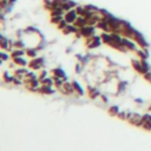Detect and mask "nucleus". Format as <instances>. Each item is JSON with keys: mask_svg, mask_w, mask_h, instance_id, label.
<instances>
[{"mask_svg": "<svg viewBox=\"0 0 151 151\" xmlns=\"http://www.w3.org/2000/svg\"><path fill=\"white\" fill-rule=\"evenodd\" d=\"M136 53L140 58V60H148V57H149L148 48H138L136 51Z\"/></svg>", "mask_w": 151, "mask_h": 151, "instance_id": "obj_14", "label": "nucleus"}, {"mask_svg": "<svg viewBox=\"0 0 151 151\" xmlns=\"http://www.w3.org/2000/svg\"><path fill=\"white\" fill-rule=\"evenodd\" d=\"M64 19V15H56V17H51V23L54 25H58L62 20Z\"/></svg>", "mask_w": 151, "mask_h": 151, "instance_id": "obj_26", "label": "nucleus"}, {"mask_svg": "<svg viewBox=\"0 0 151 151\" xmlns=\"http://www.w3.org/2000/svg\"><path fill=\"white\" fill-rule=\"evenodd\" d=\"M46 77H47V71H46V70H42V71H40V73L38 74L39 80H43V79L46 78Z\"/></svg>", "mask_w": 151, "mask_h": 151, "instance_id": "obj_31", "label": "nucleus"}, {"mask_svg": "<svg viewBox=\"0 0 151 151\" xmlns=\"http://www.w3.org/2000/svg\"><path fill=\"white\" fill-rule=\"evenodd\" d=\"M8 5H11L8 0H0V9H1V11H3V9H5Z\"/></svg>", "mask_w": 151, "mask_h": 151, "instance_id": "obj_30", "label": "nucleus"}, {"mask_svg": "<svg viewBox=\"0 0 151 151\" xmlns=\"http://www.w3.org/2000/svg\"><path fill=\"white\" fill-rule=\"evenodd\" d=\"M77 18H78V13H77V9L76 8L70 9V11H67L64 14V19L67 21V24H74Z\"/></svg>", "mask_w": 151, "mask_h": 151, "instance_id": "obj_5", "label": "nucleus"}, {"mask_svg": "<svg viewBox=\"0 0 151 151\" xmlns=\"http://www.w3.org/2000/svg\"><path fill=\"white\" fill-rule=\"evenodd\" d=\"M96 30L97 27L96 26H91V25H86L82 28H79V33L82 34L83 38H90V37H92L96 34Z\"/></svg>", "mask_w": 151, "mask_h": 151, "instance_id": "obj_3", "label": "nucleus"}, {"mask_svg": "<svg viewBox=\"0 0 151 151\" xmlns=\"http://www.w3.org/2000/svg\"><path fill=\"white\" fill-rule=\"evenodd\" d=\"M53 76L58 77V78H63L65 82H67V76L66 73L64 72V70L63 68H60V67H57V68H53V71H52Z\"/></svg>", "mask_w": 151, "mask_h": 151, "instance_id": "obj_11", "label": "nucleus"}, {"mask_svg": "<svg viewBox=\"0 0 151 151\" xmlns=\"http://www.w3.org/2000/svg\"><path fill=\"white\" fill-rule=\"evenodd\" d=\"M100 37H102L103 44H106V45H110V44H111L112 38H111V33H110V32H102Z\"/></svg>", "mask_w": 151, "mask_h": 151, "instance_id": "obj_15", "label": "nucleus"}, {"mask_svg": "<svg viewBox=\"0 0 151 151\" xmlns=\"http://www.w3.org/2000/svg\"><path fill=\"white\" fill-rule=\"evenodd\" d=\"M132 40H135L136 42V44L138 45V46H140V48H148L149 47V43L145 40V38H144V36L140 33L139 31H135V33H134V37H132Z\"/></svg>", "mask_w": 151, "mask_h": 151, "instance_id": "obj_2", "label": "nucleus"}, {"mask_svg": "<svg viewBox=\"0 0 151 151\" xmlns=\"http://www.w3.org/2000/svg\"><path fill=\"white\" fill-rule=\"evenodd\" d=\"M136 102H137V103H143V99H140V98H137V99H136Z\"/></svg>", "mask_w": 151, "mask_h": 151, "instance_id": "obj_35", "label": "nucleus"}, {"mask_svg": "<svg viewBox=\"0 0 151 151\" xmlns=\"http://www.w3.org/2000/svg\"><path fill=\"white\" fill-rule=\"evenodd\" d=\"M66 12L63 9V7H57V8H53L52 11H50V14L51 17H56V15H64Z\"/></svg>", "mask_w": 151, "mask_h": 151, "instance_id": "obj_19", "label": "nucleus"}, {"mask_svg": "<svg viewBox=\"0 0 151 151\" xmlns=\"http://www.w3.org/2000/svg\"><path fill=\"white\" fill-rule=\"evenodd\" d=\"M39 92L43 95H52L54 93V90L52 89V86H47V85H42L39 89Z\"/></svg>", "mask_w": 151, "mask_h": 151, "instance_id": "obj_16", "label": "nucleus"}, {"mask_svg": "<svg viewBox=\"0 0 151 151\" xmlns=\"http://www.w3.org/2000/svg\"><path fill=\"white\" fill-rule=\"evenodd\" d=\"M74 25H76L78 28H82V27H84V26L87 25V19H86L85 17H83V15H78V18H77V20H76Z\"/></svg>", "mask_w": 151, "mask_h": 151, "instance_id": "obj_12", "label": "nucleus"}, {"mask_svg": "<svg viewBox=\"0 0 151 151\" xmlns=\"http://www.w3.org/2000/svg\"><path fill=\"white\" fill-rule=\"evenodd\" d=\"M84 7H85V9H87V11H91V12H99V7H97V6H95V5H92V4H86V5H84Z\"/></svg>", "mask_w": 151, "mask_h": 151, "instance_id": "obj_25", "label": "nucleus"}, {"mask_svg": "<svg viewBox=\"0 0 151 151\" xmlns=\"http://www.w3.org/2000/svg\"><path fill=\"white\" fill-rule=\"evenodd\" d=\"M82 70H83V64L79 62V63L76 65V72H77V73H82Z\"/></svg>", "mask_w": 151, "mask_h": 151, "instance_id": "obj_32", "label": "nucleus"}, {"mask_svg": "<svg viewBox=\"0 0 151 151\" xmlns=\"http://www.w3.org/2000/svg\"><path fill=\"white\" fill-rule=\"evenodd\" d=\"M76 9H77L78 15H84V12H85V7H84V5H78V6L76 7Z\"/></svg>", "mask_w": 151, "mask_h": 151, "instance_id": "obj_29", "label": "nucleus"}, {"mask_svg": "<svg viewBox=\"0 0 151 151\" xmlns=\"http://www.w3.org/2000/svg\"><path fill=\"white\" fill-rule=\"evenodd\" d=\"M3 78H4V82L5 83H13L15 76H12L8 71H5L4 74H3Z\"/></svg>", "mask_w": 151, "mask_h": 151, "instance_id": "obj_20", "label": "nucleus"}, {"mask_svg": "<svg viewBox=\"0 0 151 151\" xmlns=\"http://www.w3.org/2000/svg\"><path fill=\"white\" fill-rule=\"evenodd\" d=\"M131 65H132V67L136 70V71H137L139 74H143L142 60H138V59H132V60H131Z\"/></svg>", "mask_w": 151, "mask_h": 151, "instance_id": "obj_9", "label": "nucleus"}, {"mask_svg": "<svg viewBox=\"0 0 151 151\" xmlns=\"http://www.w3.org/2000/svg\"><path fill=\"white\" fill-rule=\"evenodd\" d=\"M26 56L27 57H30V58H37V56H38V50L36 48V47H28V48H26Z\"/></svg>", "mask_w": 151, "mask_h": 151, "instance_id": "obj_18", "label": "nucleus"}, {"mask_svg": "<svg viewBox=\"0 0 151 151\" xmlns=\"http://www.w3.org/2000/svg\"><path fill=\"white\" fill-rule=\"evenodd\" d=\"M60 90H62V91H63L65 95H71V93L74 92V89H73L72 83H68V82H65L64 85H63V87L60 89Z\"/></svg>", "mask_w": 151, "mask_h": 151, "instance_id": "obj_10", "label": "nucleus"}, {"mask_svg": "<svg viewBox=\"0 0 151 151\" xmlns=\"http://www.w3.org/2000/svg\"><path fill=\"white\" fill-rule=\"evenodd\" d=\"M44 64H45V62H44V58H42V57H37V58H33L31 62L28 63V66L31 67L33 71H37V70H42L43 67H44Z\"/></svg>", "mask_w": 151, "mask_h": 151, "instance_id": "obj_4", "label": "nucleus"}, {"mask_svg": "<svg viewBox=\"0 0 151 151\" xmlns=\"http://www.w3.org/2000/svg\"><path fill=\"white\" fill-rule=\"evenodd\" d=\"M67 25H68V24H67V21H66L65 19H63L62 21H60V23L57 25V28H58V30H60V31H63V30H64V28H65Z\"/></svg>", "mask_w": 151, "mask_h": 151, "instance_id": "obj_28", "label": "nucleus"}, {"mask_svg": "<svg viewBox=\"0 0 151 151\" xmlns=\"http://www.w3.org/2000/svg\"><path fill=\"white\" fill-rule=\"evenodd\" d=\"M43 4H44V8L47 9L48 12L53 9V1L52 0H43Z\"/></svg>", "mask_w": 151, "mask_h": 151, "instance_id": "obj_23", "label": "nucleus"}, {"mask_svg": "<svg viewBox=\"0 0 151 151\" xmlns=\"http://www.w3.org/2000/svg\"><path fill=\"white\" fill-rule=\"evenodd\" d=\"M143 77H144V79L146 80V82H149V83H151V71H149L148 73H145V74H144Z\"/></svg>", "mask_w": 151, "mask_h": 151, "instance_id": "obj_33", "label": "nucleus"}, {"mask_svg": "<svg viewBox=\"0 0 151 151\" xmlns=\"http://www.w3.org/2000/svg\"><path fill=\"white\" fill-rule=\"evenodd\" d=\"M13 63L17 65V66H20V67H26L28 65V62L27 59L23 56V57H17V58H13Z\"/></svg>", "mask_w": 151, "mask_h": 151, "instance_id": "obj_8", "label": "nucleus"}, {"mask_svg": "<svg viewBox=\"0 0 151 151\" xmlns=\"http://www.w3.org/2000/svg\"><path fill=\"white\" fill-rule=\"evenodd\" d=\"M118 117H119L120 119H125V118H128V115H125V112H120V111H119Z\"/></svg>", "mask_w": 151, "mask_h": 151, "instance_id": "obj_34", "label": "nucleus"}, {"mask_svg": "<svg viewBox=\"0 0 151 151\" xmlns=\"http://www.w3.org/2000/svg\"><path fill=\"white\" fill-rule=\"evenodd\" d=\"M26 54V48H13V51L11 52V57L17 58V57H23Z\"/></svg>", "mask_w": 151, "mask_h": 151, "instance_id": "obj_13", "label": "nucleus"}, {"mask_svg": "<svg viewBox=\"0 0 151 151\" xmlns=\"http://www.w3.org/2000/svg\"><path fill=\"white\" fill-rule=\"evenodd\" d=\"M0 57H1V62H7V60H9L12 57H11V53H9L8 51L6 52L5 50H3L1 53H0Z\"/></svg>", "mask_w": 151, "mask_h": 151, "instance_id": "obj_24", "label": "nucleus"}, {"mask_svg": "<svg viewBox=\"0 0 151 151\" xmlns=\"http://www.w3.org/2000/svg\"><path fill=\"white\" fill-rule=\"evenodd\" d=\"M122 44L128 48V51H137V44H136V42L135 40H132V39H130V38H125V37H123V39H122Z\"/></svg>", "mask_w": 151, "mask_h": 151, "instance_id": "obj_6", "label": "nucleus"}, {"mask_svg": "<svg viewBox=\"0 0 151 151\" xmlns=\"http://www.w3.org/2000/svg\"><path fill=\"white\" fill-rule=\"evenodd\" d=\"M79 31V28L74 25V24H68L64 30H63V34H65V36H68V34H76L77 32Z\"/></svg>", "mask_w": 151, "mask_h": 151, "instance_id": "obj_7", "label": "nucleus"}, {"mask_svg": "<svg viewBox=\"0 0 151 151\" xmlns=\"http://www.w3.org/2000/svg\"><path fill=\"white\" fill-rule=\"evenodd\" d=\"M109 113L111 115V116H118V113H119V109H118V106H111L109 109Z\"/></svg>", "mask_w": 151, "mask_h": 151, "instance_id": "obj_27", "label": "nucleus"}, {"mask_svg": "<svg viewBox=\"0 0 151 151\" xmlns=\"http://www.w3.org/2000/svg\"><path fill=\"white\" fill-rule=\"evenodd\" d=\"M102 98H103V100H105V102H107V98H106L105 96H102Z\"/></svg>", "mask_w": 151, "mask_h": 151, "instance_id": "obj_36", "label": "nucleus"}, {"mask_svg": "<svg viewBox=\"0 0 151 151\" xmlns=\"http://www.w3.org/2000/svg\"><path fill=\"white\" fill-rule=\"evenodd\" d=\"M103 44L102 42V37L100 36H92V37H90V38H86V42H85V45L87 46L89 50H93V48H97L99 47L100 45Z\"/></svg>", "mask_w": 151, "mask_h": 151, "instance_id": "obj_1", "label": "nucleus"}, {"mask_svg": "<svg viewBox=\"0 0 151 151\" xmlns=\"http://www.w3.org/2000/svg\"><path fill=\"white\" fill-rule=\"evenodd\" d=\"M40 82H42V85L54 86V79H53V77H46V78H44L43 80H40Z\"/></svg>", "mask_w": 151, "mask_h": 151, "instance_id": "obj_21", "label": "nucleus"}, {"mask_svg": "<svg viewBox=\"0 0 151 151\" xmlns=\"http://www.w3.org/2000/svg\"><path fill=\"white\" fill-rule=\"evenodd\" d=\"M72 85H73V89H74V92L79 96H83L84 95V89L82 87V85H80L78 82H76V80H73L72 82Z\"/></svg>", "mask_w": 151, "mask_h": 151, "instance_id": "obj_17", "label": "nucleus"}, {"mask_svg": "<svg viewBox=\"0 0 151 151\" xmlns=\"http://www.w3.org/2000/svg\"><path fill=\"white\" fill-rule=\"evenodd\" d=\"M87 90H89V95H90V97H91V98H96V97H98L100 95L98 90L95 89V87H92V86H89Z\"/></svg>", "mask_w": 151, "mask_h": 151, "instance_id": "obj_22", "label": "nucleus"}]
</instances>
